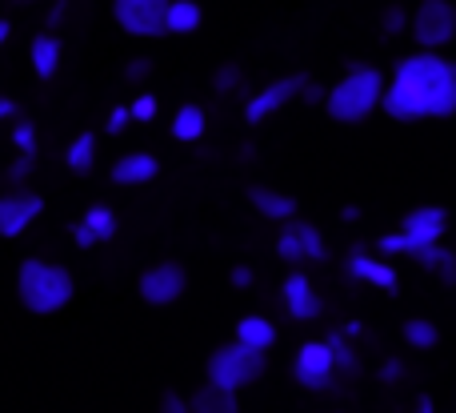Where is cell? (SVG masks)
Masks as SVG:
<instances>
[{
	"mask_svg": "<svg viewBox=\"0 0 456 413\" xmlns=\"http://www.w3.org/2000/svg\"><path fill=\"white\" fill-rule=\"evenodd\" d=\"M385 112L396 120H420V117H449L456 109V64L441 56H409L396 69L393 85L385 88Z\"/></svg>",
	"mask_w": 456,
	"mask_h": 413,
	"instance_id": "6da1fadb",
	"label": "cell"
},
{
	"mask_svg": "<svg viewBox=\"0 0 456 413\" xmlns=\"http://www.w3.org/2000/svg\"><path fill=\"white\" fill-rule=\"evenodd\" d=\"M77 285H72V273L56 261H40V257H28L16 269V297L28 313L37 318H48V313H61L64 305L72 301Z\"/></svg>",
	"mask_w": 456,
	"mask_h": 413,
	"instance_id": "7a4b0ae2",
	"label": "cell"
},
{
	"mask_svg": "<svg viewBox=\"0 0 456 413\" xmlns=\"http://www.w3.org/2000/svg\"><path fill=\"white\" fill-rule=\"evenodd\" d=\"M380 101H385V80H380V72L377 69H364V64H353V72H348V77L332 88L324 104H329V117L332 120L356 125V120L369 117Z\"/></svg>",
	"mask_w": 456,
	"mask_h": 413,
	"instance_id": "3957f363",
	"label": "cell"
},
{
	"mask_svg": "<svg viewBox=\"0 0 456 413\" xmlns=\"http://www.w3.org/2000/svg\"><path fill=\"white\" fill-rule=\"evenodd\" d=\"M265 366L268 361L260 350H248V345H240V342L221 345V350H213V358H208V385H221V390L236 393L256 382V377L265 374Z\"/></svg>",
	"mask_w": 456,
	"mask_h": 413,
	"instance_id": "277c9868",
	"label": "cell"
},
{
	"mask_svg": "<svg viewBox=\"0 0 456 413\" xmlns=\"http://www.w3.org/2000/svg\"><path fill=\"white\" fill-rule=\"evenodd\" d=\"M112 16L133 37H165L168 0H112Z\"/></svg>",
	"mask_w": 456,
	"mask_h": 413,
	"instance_id": "5b68a950",
	"label": "cell"
},
{
	"mask_svg": "<svg viewBox=\"0 0 456 413\" xmlns=\"http://www.w3.org/2000/svg\"><path fill=\"white\" fill-rule=\"evenodd\" d=\"M292 369H297V382L305 385V390H332V382H337V361H332V350L329 342H308L300 345L297 361H292Z\"/></svg>",
	"mask_w": 456,
	"mask_h": 413,
	"instance_id": "8992f818",
	"label": "cell"
},
{
	"mask_svg": "<svg viewBox=\"0 0 456 413\" xmlns=\"http://www.w3.org/2000/svg\"><path fill=\"white\" fill-rule=\"evenodd\" d=\"M412 32L425 48H441L456 37V8L449 0H425L417 8V21H412Z\"/></svg>",
	"mask_w": 456,
	"mask_h": 413,
	"instance_id": "52a82bcc",
	"label": "cell"
},
{
	"mask_svg": "<svg viewBox=\"0 0 456 413\" xmlns=\"http://www.w3.org/2000/svg\"><path fill=\"white\" fill-rule=\"evenodd\" d=\"M45 213V197L28 189H12L0 197V237H20L37 217Z\"/></svg>",
	"mask_w": 456,
	"mask_h": 413,
	"instance_id": "ba28073f",
	"label": "cell"
},
{
	"mask_svg": "<svg viewBox=\"0 0 456 413\" xmlns=\"http://www.w3.org/2000/svg\"><path fill=\"white\" fill-rule=\"evenodd\" d=\"M184 285H189V277H184V269L176 261L149 265V269L141 273V297L149 305H173L176 297L184 293Z\"/></svg>",
	"mask_w": 456,
	"mask_h": 413,
	"instance_id": "9c48e42d",
	"label": "cell"
},
{
	"mask_svg": "<svg viewBox=\"0 0 456 413\" xmlns=\"http://www.w3.org/2000/svg\"><path fill=\"white\" fill-rule=\"evenodd\" d=\"M305 85H308L305 72H292V77L273 80V85H265L248 104H244V117H248L252 125H256V120H265V117H273V112H281L284 104L292 101V96L305 93Z\"/></svg>",
	"mask_w": 456,
	"mask_h": 413,
	"instance_id": "30bf717a",
	"label": "cell"
},
{
	"mask_svg": "<svg viewBox=\"0 0 456 413\" xmlns=\"http://www.w3.org/2000/svg\"><path fill=\"white\" fill-rule=\"evenodd\" d=\"M444 229H449V213H444L441 205H428V209H412L409 217H404V237L417 241V245H436V241L444 237Z\"/></svg>",
	"mask_w": 456,
	"mask_h": 413,
	"instance_id": "8fae6325",
	"label": "cell"
},
{
	"mask_svg": "<svg viewBox=\"0 0 456 413\" xmlns=\"http://www.w3.org/2000/svg\"><path fill=\"white\" fill-rule=\"evenodd\" d=\"M284 305H289V313L297 321H313V318H321V310H324L313 281H308L305 273H289V277H284Z\"/></svg>",
	"mask_w": 456,
	"mask_h": 413,
	"instance_id": "7c38bea8",
	"label": "cell"
},
{
	"mask_svg": "<svg viewBox=\"0 0 456 413\" xmlns=\"http://www.w3.org/2000/svg\"><path fill=\"white\" fill-rule=\"evenodd\" d=\"M160 161L152 153H125V157L112 165V181L117 185H149L157 181Z\"/></svg>",
	"mask_w": 456,
	"mask_h": 413,
	"instance_id": "4fadbf2b",
	"label": "cell"
},
{
	"mask_svg": "<svg viewBox=\"0 0 456 413\" xmlns=\"http://www.w3.org/2000/svg\"><path fill=\"white\" fill-rule=\"evenodd\" d=\"M348 273H353V277H361V281H369V285H377V289H385V293H396V289H401L396 273L388 269L385 261H377V257L361 253V249L348 257Z\"/></svg>",
	"mask_w": 456,
	"mask_h": 413,
	"instance_id": "5bb4252c",
	"label": "cell"
},
{
	"mask_svg": "<svg viewBox=\"0 0 456 413\" xmlns=\"http://www.w3.org/2000/svg\"><path fill=\"white\" fill-rule=\"evenodd\" d=\"M61 53H64L61 37H53V32H37V37H32L28 61H32V69H37L40 80H48L56 69H61Z\"/></svg>",
	"mask_w": 456,
	"mask_h": 413,
	"instance_id": "9a60e30c",
	"label": "cell"
},
{
	"mask_svg": "<svg viewBox=\"0 0 456 413\" xmlns=\"http://www.w3.org/2000/svg\"><path fill=\"white\" fill-rule=\"evenodd\" d=\"M248 201L256 205L260 217H268V221H289V217L297 213V201L284 197V193H276V189H265V185H252Z\"/></svg>",
	"mask_w": 456,
	"mask_h": 413,
	"instance_id": "2e32d148",
	"label": "cell"
},
{
	"mask_svg": "<svg viewBox=\"0 0 456 413\" xmlns=\"http://www.w3.org/2000/svg\"><path fill=\"white\" fill-rule=\"evenodd\" d=\"M189 413H240V401L221 385H200L189 398Z\"/></svg>",
	"mask_w": 456,
	"mask_h": 413,
	"instance_id": "e0dca14e",
	"label": "cell"
},
{
	"mask_svg": "<svg viewBox=\"0 0 456 413\" xmlns=\"http://www.w3.org/2000/svg\"><path fill=\"white\" fill-rule=\"evenodd\" d=\"M236 342L248 345V350L268 353L273 350V342H276V326L268 318H240L236 321Z\"/></svg>",
	"mask_w": 456,
	"mask_h": 413,
	"instance_id": "ac0fdd59",
	"label": "cell"
},
{
	"mask_svg": "<svg viewBox=\"0 0 456 413\" xmlns=\"http://www.w3.org/2000/svg\"><path fill=\"white\" fill-rule=\"evenodd\" d=\"M165 29L176 32V37H189V32H197L200 29V4H197V0H168Z\"/></svg>",
	"mask_w": 456,
	"mask_h": 413,
	"instance_id": "d6986e66",
	"label": "cell"
},
{
	"mask_svg": "<svg viewBox=\"0 0 456 413\" xmlns=\"http://www.w3.org/2000/svg\"><path fill=\"white\" fill-rule=\"evenodd\" d=\"M173 136L184 145L200 141V136H205V109H200V104H181L173 117Z\"/></svg>",
	"mask_w": 456,
	"mask_h": 413,
	"instance_id": "ffe728a7",
	"label": "cell"
},
{
	"mask_svg": "<svg viewBox=\"0 0 456 413\" xmlns=\"http://www.w3.org/2000/svg\"><path fill=\"white\" fill-rule=\"evenodd\" d=\"M64 165H69L77 177L93 173V165H96V136L93 133H80L77 141L69 145V153H64Z\"/></svg>",
	"mask_w": 456,
	"mask_h": 413,
	"instance_id": "44dd1931",
	"label": "cell"
},
{
	"mask_svg": "<svg viewBox=\"0 0 456 413\" xmlns=\"http://www.w3.org/2000/svg\"><path fill=\"white\" fill-rule=\"evenodd\" d=\"M80 225H85V229L96 237V245L117 237V213H112L109 205H88V213H85V221H80Z\"/></svg>",
	"mask_w": 456,
	"mask_h": 413,
	"instance_id": "7402d4cb",
	"label": "cell"
},
{
	"mask_svg": "<svg viewBox=\"0 0 456 413\" xmlns=\"http://www.w3.org/2000/svg\"><path fill=\"white\" fill-rule=\"evenodd\" d=\"M289 229L297 233V241H300V249H305V257H313V261H324V257H329V249H324V237H321V229H316V225L292 221Z\"/></svg>",
	"mask_w": 456,
	"mask_h": 413,
	"instance_id": "603a6c76",
	"label": "cell"
},
{
	"mask_svg": "<svg viewBox=\"0 0 456 413\" xmlns=\"http://www.w3.org/2000/svg\"><path fill=\"white\" fill-rule=\"evenodd\" d=\"M12 145H16V153H20V157H32V161H37V125H32L28 117H16V125H12Z\"/></svg>",
	"mask_w": 456,
	"mask_h": 413,
	"instance_id": "cb8c5ba5",
	"label": "cell"
},
{
	"mask_svg": "<svg viewBox=\"0 0 456 413\" xmlns=\"http://www.w3.org/2000/svg\"><path fill=\"white\" fill-rule=\"evenodd\" d=\"M404 342L417 345V350H433V345H436V326H433V321L412 318L409 326H404Z\"/></svg>",
	"mask_w": 456,
	"mask_h": 413,
	"instance_id": "d4e9b609",
	"label": "cell"
},
{
	"mask_svg": "<svg viewBox=\"0 0 456 413\" xmlns=\"http://www.w3.org/2000/svg\"><path fill=\"white\" fill-rule=\"evenodd\" d=\"M276 253H281L284 261H292V265L305 261V249H300V241H297V233L292 229H284L281 237H276Z\"/></svg>",
	"mask_w": 456,
	"mask_h": 413,
	"instance_id": "484cf974",
	"label": "cell"
},
{
	"mask_svg": "<svg viewBox=\"0 0 456 413\" xmlns=\"http://www.w3.org/2000/svg\"><path fill=\"white\" fill-rule=\"evenodd\" d=\"M329 350H332V361H337V369H345V374H356V358H353V350L345 345V337H329Z\"/></svg>",
	"mask_w": 456,
	"mask_h": 413,
	"instance_id": "4316f807",
	"label": "cell"
},
{
	"mask_svg": "<svg viewBox=\"0 0 456 413\" xmlns=\"http://www.w3.org/2000/svg\"><path fill=\"white\" fill-rule=\"evenodd\" d=\"M128 109H133V120L149 125V120H157V96H152V93H141L133 104H128Z\"/></svg>",
	"mask_w": 456,
	"mask_h": 413,
	"instance_id": "83f0119b",
	"label": "cell"
},
{
	"mask_svg": "<svg viewBox=\"0 0 456 413\" xmlns=\"http://www.w3.org/2000/svg\"><path fill=\"white\" fill-rule=\"evenodd\" d=\"M236 85H240V69H236V64H221V69L213 72V88H216V93H232Z\"/></svg>",
	"mask_w": 456,
	"mask_h": 413,
	"instance_id": "f1b7e54d",
	"label": "cell"
},
{
	"mask_svg": "<svg viewBox=\"0 0 456 413\" xmlns=\"http://www.w3.org/2000/svg\"><path fill=\"white\" fill-rule=\"evenodd\" d=\"M128 120H133V109H128V104H117V109L109 112V120H104V133H112V136L125 133Z\"/></svg>",
	"mask_w": 456,
	"mask_h": 413,
	"instance_id": "f546056e",
	"label": "cell"
},
{
	"mask_svg": "<svg viewBox=\"0 0 456 413\" xmlns=\"http://www.w3.org/2000/svg\"><path fill=\"white\" fill-rule=\"evenodd\" d=\"M149 72H152V61H149V56H136V61L125 64V80H133V85H141Z\"/></svg>",
	"mask_w": 456,
	"mask_h": 413,
	"instance_id": "4dcf8cb0",
	"label": "cell"
},
{
	"mask_svg": "<svg viewBox=\"0 0 456 413\" xmlns=\"http://www.w3.org/2000/svg\"><path fill=\"white\" fill-rule=\"evenodd\" d=\"M157 413H189V401H184L176 390H165V393H160Z\"/></svg>",
	"mask_w": 456,
	"mask_h": 413,
	"instance_id": "1f68e13d",
	"label": "cell"
},
{
	"mask_svg": "<svg viewBox=\"0 0 456 413\" xmlns=\"http://www.w3.org/2000/svg\"><path fill=\"white\" fill-rule=\"evenodd\" d=\"M32 173V157H16V165L8 169V181H24Z\"/></svg>",
	"mask_w": 456,
	"mask_h": 413,
	"instance_id": "d6a6232c",
	"label": "cell"
},
{
	"mask_svg": "<svg viewBox=\"0 0 456 413\" xmlns=\"http://www.w3.org/2000/svg\"><path fill=\"white\" fill-rule=\"evenodd\" d=\"M72 241H77V249H93L96 245V237L85 229V225H72Z\"/></svg>",
	"mask_w": 456,
	"mask_h": 413,
	"instance_id": "836d02e7",
	"label": "cell"
},
{
	"mask_svg": "<svg viewBox=\"0 0 456 413\" xmlns=\"http://www.w3.org/2000/svg\"><path fill=\"white\" fill-rule=\"evenodd\" d=\"M404 29V12L401 8H388L385 12V32H401Z\"/></svg>",
	"mask_w": 456,
	"mask_h": 413,
	"instance_id": "e575fe53",
	"label": "cell"
},
{
	"mask_svg": "<svg viewBox=\"0 0 456 413\" xmlns=\"http://www.w3.org/2000/svg\"><path fill=\"white\" fill-rule=\"evenodd\" d=\"M232 285L236 289H248L252 285V269H248V265H236V269H232Z\"/></svg>",
	"mask_w": 456,
	"mask_h": 413,
	"instance_id": "d590c367",
	"label": "cell"
},
{
	"mask_svg": "<svg viewBox=\"0 0 456 413\" xmlns=\"http://www.w3.org/2000/svg\"><path fill=\"white\" fill-rule=\"evenodd\" d=\"M401 361H385V374H380V377H385V382H396V377H401Z\"/></svg>",
	"mask_w": 456,
	"mask_h": 413,
	"instance_id": "8d00e7d4",
	"label": "cell"
},
{
	"mask_svg": "<svg viewBox=\"0 0 456 413\" xmlns=\"http://www.w3.org/2000/svg\"><path fill=\"white\" fill-rule=\"evenodd\" d=\"M305 101H329L321 85H305Z\"/></svg>",
	"mask_w": 456,
	"mask_h": 413,
	"instance_id": "74e56055",
	"label": "cell"
},
{
	"mask_svg": "<svg viewBox=\"0 0 456 413\" xmlns=\"http://www.w3.org/2000/svg\"><path fill=\"white\" fill-rule=\"evenodd\" d=\"M16 117V101H8V96H0V120Z\"/></svg>",
	"mask_w": 456,
	"mask_h": 413,
	"instance_id": "f35d334b",
	"label": "cell"
},
{
	"mask_svg": "<svg viewBox=\"0 0 456 413\" xmlns=\"http://www.w3.org/2000/svg\"><path fill=\"white\" fill-rule=\"evenodd\" d=\"M8 37H12V21H4V16H0V45H4Z\"/></svg>",
	"mask_w": 456,
	"mask_h": 413,
	"instance_id": "ab89813d",
	"label": "cell"
},
{
	"mask_svg": "<svg viewBox=\"0 0 456 413\" xmlns=\"http://www.w3.org/2000/svg\"><path fill=\"white\" fill-rule=\"evenodd\" d=\"M417 413H433V401L425 398V401H420V409H417Z\"/></svg>",
	"mask_w": 456,
	"mask_h": 413,
	"instance_id": "60d3db41",
	"label": "cell"
},
{
	"mask_svg": "<svg viewBox=\"0 0 456 413\" xmlns=\"http://www.w3.org/2000/svg\"><path fill=\"white\" fill-rule=\"evenodd\" d=\"M16 4H32V0H16Z\"/></svg>",
	"mask_w": 456,
	"mask_h": 413,
	"instance_id": "b9f144b4",
	"label": "cell"
}]
</instances>
